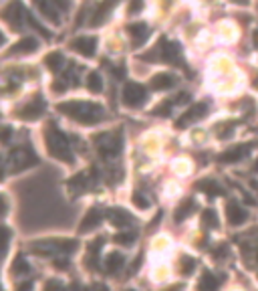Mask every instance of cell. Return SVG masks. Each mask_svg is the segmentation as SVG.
Segmentation results:
<instances>
[{"mask_svg":"<svg viewBox=\"0 0 258 291\" xmlns=\"http://www.w3.org/2000/svg\"><path fill=\"white\" fill-rule=\"evenodd\" d=\"M89 176H91V174H87V172L75 174L73 178L67 180V188H69L73 194H83L85 190H89V188L93 186V180H91Z\"/></svg>","mask_w":258,"mask_h":291,"instance_id":"16","label":"cell"},{"mask_svg":"<svg viewBox=\"0 0 258 291\" xmlns=\"http://www.w3.org/2000/svg\"><path fill=\"white\" fill-rule=\"evenodd\" d=\"M123 265H125V257L121 253H109L107 259H105V269L109 273H113V275L119 273L123 269Z\"/></svg>","mask_w":258,"mask_h":291,"instance_id":"26","label":"cell"},{"mask_svg":"<svg viewBox=\"0 0 258 291\" xmlns=\"http://www.w3.org/2000/svg\"><path fill=\"white\" fill-rule=\"evenodd\" d=\"M188 102H190V93H180V95H176L174 106H182V104H188Z\"/></svg>","mask_w":258,"mask_h":291,"instance_id":"41","label":"cell"},{"mask_svg":"<svg viewBox=\"0 0 258 291\" xmlns=\"http://www.w3.org/2000/svg\"><path fill=\"white\" fill-rule=\"evenodd\" d=\"M32 289V281H24L18 285V291H30Z\"/></svg>","mask_w":258,"mask_h":291,"instance_id":"47","label":"cell"},{"mask_svg":"<svg viewBox=\"0 0 258 291\" xmlns=\"http://www.w3.org/2000/svg\"><path fill=\"white\" fill-rule=\"evenodd\" d=\"M10 136H12V130H10L8 126H4V128H2V144H8Z\"/></svg>","mask_w":258,"mask_h":291,"instance_id":"44","label":"cell"},{"mask_svg":"<svg viewBox=\"0 0 258 291\" xmlns=\"http://www.w3.org/2000/svg\"><path fill=\"white\" fill-rule=\"evenodd\" d=\"M103 218H105V210H103L101 206H91V208L87 210V214L83 216L81 224H79V232H89V230H93L95 226L101 224Z\"/></svg>","mask_w":258,"mask_h":291,"instance_id":"13","label":"cell"},{"mask_svg":"<svg viewBox=\"0 0 258 291\" xmlns=\"http://www.w3.org/2000/svg\"><path fill=\"white\" fill-rule=\"evenodd\" d=\"M57 110L63 116L85 126H95L105 118V110L93 102H65V104H59Z\"/></svg>","mask_w":258,"mask_h":291,"instance_id":"1","label":"cell"},{"mask_svg":"<svg viewBox=\"0 0 258 291\" xmlns=\"http://www.w3.org/2000/svg\"><path fill=\"white\" fill-rule=\"evenodd\" d=\"M22 16H26V10H24L22 2H18V0H12V2L8 6H4V10H2V18L14 28L22 24Z\"/></svg>","mask_w":258,"mask_h":291,"instance_id":"12","label":"cell"},{"mask_svg":"<svg viewBox=\"0 0 258 291\" xmlns=\"http://www.w3.org/2000/svg\"><path fill=\"white\" fill-rule=\"evenodd\" d=\"M196 190L204 192L206 196H224V194H226L216 178H204V180L196 182Z\"/></svg>","mask_w":258,"mask_h":291,"instance_id":"17","label":"cell"},{"mask_svg":"<svg viewBox=\"0 0 258 291\" xmlns=\"http://www.w3.org/2000/svg\"><path fill=\"white\" fill-rule=\"evenodd\" d=\"M226 218L232 226H240L242 222L248 220V210L242 204H238L236 200H228L226 202Z\"/></svg>","mask_w":258,"mask_h":291,"instance_id":"14","label":"cell"},{"mask_svg":"<svg viewBox=\"0 0 258 291\" xmlns=\"http://www.w3.org/2000/svg\"><path fill=\"white\" fill-rule=\"evenodd\" d=\"M44 110H46L44 100H42L40 95H36V97H32V102L24 104V106L16 112V118H18V120H24V122H34V120H38V118L44 114Z\"/></svg>","mask_w":258,"mask_h":291,"instance_id":"9","label":"cell"},{"mask_svg":"<svg viewBox=\"0 0 258 291\" xmlns=\"http://www.w3.org/2000/svg\"><path fill=\"white\" fill-rule=\"evenodd\" d=\"M107 218H109V222H111L113 226H117V228H125V226H129V224L135 222V218H133L125 208H121V206L109 208V210H107Z\"/></svg>","mask_w":258,"mask_h":291,"instance_id":"15","label":"cell"},{"mask_svg":"<svg viewBox=\"0 0 258 291\" xmlns=\"http://www.w3.org/2000/svg\"><path fill=\"white\" fill-rule=\"evenodd\" d=\"M50 2H53L61 12H69L71 10V6H73V2L71 0H50Z\"/></svg>","mask_w":258,"mask_h":291,"instance_id":"38","label":"cell"},{"mask_svg":"<svg viewBox=\"0 0 258 291\" xmlns=\"http://www.w3.org/2000/svg\"><path fill=\"white\" fill-rule=\"evenodd\" d=\"M196 208H198V202H196L194 198H186V200L176 208V212H174V220H176V222H184L188 216L194 214Z\"/></svg>","mask_w":258,"mask_h":291,"instance_id":"23","label":"cell"},{"mask_svg":"<svg viewBox=\"0 0 258 291\" xmlns=\"http://www.w3.org/2000/svg\"><path fill=\"white\" fill-rule=\"evenodd\" d=\"M63 65H65V57H63L59 51H53V53H48V55L44 57V67H46L48 71H53V73L61 71Z\"/></svg>","mask_w":258,"mask_h":291,"instance_id":"25","label":"cell"},{"mask_svg":"<svg viewBox=\"0 0 258 291\" xmlns=\"http://www.w3.org/2000/svg\"><path fill=\"white\" fill-rule=\"evenodd\" d=\"M103 242H105V238H103V236L93 238V240L89 242V253H99V251H101V247H103Z\"/></svg>","mask_w":258,"mask_h":291,"instance_id":"39","label":"cell"},{"mask_svg":"<svg viewBox=\"0 0 258 291\" xmlns=\"http://www.w3.org/2000/svg\"><path fill=\"white\" fill-rule=\"evenodd\" d=\"M232 2H234V4H242V6H248L250 0H232Z\"/></svg>","mask_w":258,"mask_h":291,"instance_id":"50","label":"cell"},{"mask_svg":"<svg viewBox=\"0 0 258 291\" xmlns=\"http://www.w3.org/2000/svg\"><path fill=\"white\" fill-rule=\"evenodd\" d=\"M67 87H69V85H67L65 81H55V83H53V91H57V93L67 91Z\"/></svg>","mask_w":258,"mask_h":291,"instance_id":"42","label":"cell"},{"mask_svg":"<svg viewBox=\"0 0 258 291\" xmlns=\"http://www.w3.org/2000/svg\"><path fill=\"white\" fill-rule=\"evenodd\" d=\"M36 8L46 20H50L53 24H61V10L50 0H36Z\"/></svg>","mask_w":258,"mask_h":291,"instance_id":"18","label":"cell"},{"mask_svg":"<svg viewBox=\"0 0 258 291\" xmlns=\"http://www.w3.org/2000/svg\"><path fill=\"white\" fill-rule=\"evenodd\" d=\"M115 6V0H103L101 4H97V8H95V12L91 14L93 18H91V26H99V24H103L107 20V14H109V10Z\"/></svg>","mask_w":258,"mask_h":291,"instance_id":"21","label":"cell"},{"mask_svg":"<svg viewBox=\"0 0 258 291\" xmlns=\"http://www.w3.org/2000/svg\"><path fill=\"white\" fill-rule=\"evenodd\" d=\"M234 128H236V122H222V124H218V126H216V136H218V140H228V138H232Z\"/></svg>","mask_w":258,"mask_h":291,"instance_id":"30","label":"cell"},{"mask_svg":"<svg viewBox=\"0 0 258 291\" xmlns=\"http://www.w3.org/2000/svg\"><path fill=\"white\" fill-rule=\"evenodd\" d=\"M127 291H135V289H127Z\"/></svg>","mask_w":258,"mask_h":291,"instance_id":"56","label":"cell"},{"mask_svg":"<svg viewBox=\"0 0 258 291\" xmlns=\"http://www.w3.org/2000/svg\"><path fill=\"white\" fill-rule=\"evenodd\" d=\"M87 89L91 91V93H101L103 91V79H101V75L99 73H89L87 75Z\"/></svg>","mask_w":258,"mask_h":291,"instance_id":"31","label":"cell"},{"mask_svg":"<svg viewBox=\"0 0 258 291\" xmlns=\"http://www.w3.org/2000/svg\"><path fill=\"white\" fill-rule=\"evenodd\" d=\"M168 291H182V287H180V285H174V287H170Z\"/></svg>","mask_w":258,"mask_h":291,"instance_id":"51","label":"cell"},{"mask_svg":"<svg viewBox=\"0 0 258 291\" xmlns=\"http://www.w3.org/2000/svg\"><path fill=\"white\" fill-rule=\"evenodd\" d=\"M176 83H178V79H176L172 73H158V75L151 77L149 87L156 89V91H168V89L176 87Z\"/></svg>","mask_w":258,"mask_h":291,"instance_id":"20","label":"cell"},{"mask_svg":"<svg viewBox=\"0 0 258 291\" xmlns=\"http://www.w3.org/2000/svg\"><path fill=\"white\" fill-rule=\"evenodd\" d=\"M131 202H133V204H135L139 210H145V208H149V206H151V200L145 196L143 192H139V190H135V192H133Z\"/></svg>","mask_w":258,"mask_h":291,"instance_id":"33","label":"cell"},{"mask_svg":"<svg viewBox=\"0 0 258 291\" xmlns=\"http://www.w3.org/2000/svg\"><path fill=\"white\" fill-rule=\"evenodd\" d=\"M79 249L75 238H40L30 242V251L40 257H55V255H71Z\"/></svg>","mask_w":258,"mask_h":291,"instance_id":"3","label":"cell"},{"mask_svg":"<svg viewBox=\"0 0 258 291\" xmlns=\"http://www.w3.org/2000/svg\"><path fill=\"white\" fill-rule=\"evenodd\" d=\"M71 291H91V289L89 287H83L81 283H73L71 285Z\"/></svg>","mask_w":258,"mask_h":291,"instance_id":"48","label":"cell"},{"mask_svg":"<svg viewBox=\"0 0 258 291\" xmlns=\"http://www.w3.org/2000/svg\"><path fill=\"white\" fill-rule=\"evenodd\" d=\"M214 255H216V259H218V261H222L224 257H228V247H226V245H222L220 249H216V253H214Z\"/></svg>","mask_w":258,"mask_h":291,"instance_id":"43","label":"cell"},{"mask_svg":"<svg viewBox=\"0 0 258 291\" xmlns=\"http://www.w3.org/2000/svg\"><path fill=\"white\" fill-rule=\"evenodd\" d=\"M135 238H137V230H121V232H117L115 236H113V242H117V245H121V247H131L133 242H135Z\"/></svg>","mask_w":258,"mask_h":291,"instance_id":"28","label":"cell"},{"mask_svg":"<svg viewBox=\"0 0 258 291\" xmlns=\"http://www.w3.org/2000/svg\"><path fill=\"white\" fill-rule=\"evenodd\" d=\"M44 291H65V285L59 279H50V281H46Z\"/></svg>","mask_w":258,"mask_h":291,"instance_id":"37","label":"cell"},{"mask_svg":"<svg viewBox=\"0 0 258 291\" xmlns=\"http://www.w3.org/2000/svg\"><path fill=\"white\" fill-rule=\"evenodd\" d=\"M196 267H198V261H196L194 257H190V255H182V257H180V261H178V271H180L184 277L194 275Z\"/></svg>","mask_w":258,"mask_h":291,"instance_id":"27","label":"cell"},{"mask_svg":"<svg viewBox=\"0 0 258 291\" xmlns=\"http://www.w3.org/2000/svg\"><path fill=\"white\" fill-rule=\"evenodd\" d=\"M254 170H256V172H258V160H256V164H254Z\"/></svg>","mask_w":258,"mask_h":291,"instance_id":"54","label":"cell"},{"mask_svg":"<svg viewBox=\"0 0 258 291\" xmlns=\"http://www.w3.org/2000/svg\"><path fill=\"white\" fill-rule=\"evenodd\" d=\"M12 164V172H22L30 166H36L38 164V158L36 154L30 150V148H16L8 154V162H6V168Z\"/></svg>","mask_w":258,"mask_h":291,"instance_id":"7","label":"cell"},{"mask_svg":"<svg viewBox=\"0 0 258 291\" xmlns=\"http://www.w3.org/2000/svg\"><path fill=\"white\" fill-rule=\"evenodd\" d=\"M12 273H14V275H28V273H30V265L26 263V259H24L22 255H18V257L14 259V263H12Z\"/></svg>","mask_w":258,"mask_h":291,"instance_id":"32","label":"cell"},{"mask_svg":"<svg viewBox=\"0 0 258 291\" xmlns=\"http://www.w3.org/2000/svg\"><path fill=\"white\" fill-rule=\"evenodd\" d=\"M250 152H252V144H240V146H234V148L222 152L218 156V162L220 164H236L242 158H246Z\"/></svg>","mask_w":258,"mask_h":291,"instance_id":"10","label":"cell"},{"mask_svg":"<svg viewBox=\"0 0 258 291\" xmlns=\"http://www.w3.org/2000/svg\"><path fill=\"white\" fill-rule=\"evenodd\" d=\"M256 277H258V275H256Z\"/></svg>","mask_w":258,"mask_h":291,"instance_id":"57","label":"cell"},{"mask_svg":"<svg viewBox=\"0 0 258 291\" xmlns=\"http://www.w3.org/2000/svg\"><path fill=\"white\" fill-rule=\"evenodd\" d=\"M254 87H256V89H258V75H256V77H254Z\"/></svg>","mask_w":258,"mask_h":291,"instance_id":"53","label":"cell"},{"mask_svg":"<svg viewBox=\"0 0 258 291\" xmlns=\"http://www.w3.org/2000/svg\"><path fill=\"white\" fill-rule=\"evenodd\" d=\"M218 224H220V218H218L214 208H206L202 212V226L204 228H218Z\"/></svg>","mask_w":258,"mask_h":291,"instance_id":"29","label":"cell"},{"mask_svg":"<svg viewBox=\"0 0 258 291\" xmlns=\"http://www.w3.org/2000/svg\"><path fill=\"white\" fill-rule=\"evenodd\" d=\"M143 10V0H129V4H127V14L129 16H135Z\"/></svg>","mask_w":258,"mask_h":291,"instance_id":"35","label":"cell"},{"mask_svg":"<svg viewBox=\"0 0 258 291\" xmlns=\"http://www.w3.org/2000/svg\"><path fill=\"white\" fill-rule=\"evenodd\" d=\"M252 44L258 48V30H254V32H252Z\"/></svg>","mask_w":258,"mask_h":291,"instance_id":"49","label":"cell"},{"mask_svg":"<svg viewBox=\"0 0 258 291\" xmlns=\"http://www.w3.org/2000/svg\"><path fill=\"white\" fill-rule=\"evenodd\" d=\"M172 108H174V102H166V104H162V106H158L156 110H153V116H164V118H168L172 114Z\"/></svg>","mask_w":258,"mask_h":291,"instance_id":"36","label":"cell"},{"mask_svg":"<svg viewBox=\"0 0 258 291\" xmlns=\"http://www.w3.org/2000/svg\"><path fill=\"white\" fill-rule=\"evenodd\" d=\"M139 265H141V255H137V257H135V261L131 263V267H129V275H133V273L139 269Z\"/></svg>","mask_w":258,"mask_h":291,"instance_id":"45","label":"cell"},{"mask_svg":"<svg viewBox=\"0 0 258 291\" xmlns=\"http://www.w3.org/2000/svg\"><path fill=\"white\" fill-rule=\"evenodd\" d=\"M158 53H160V59L164 63H170V65H180V67H186L184 63V55H182V44L180 42H172L168 38H160L158 42Z\"/></svg>","mask_w":258,"mask_h":291,"instance_id":"6","label":"cell"},{"mask_svg":"<svg viewBox=\"0 0 258 291\" xmlns=\"http://www.w3.org/2000/svg\"><path fill=\"white\" fill-rule=\"evenodd\" d=\"M95 148L103 158H117L123 150V134L121 132H103L93 136Z\"/></svg>","mask_w":258,"mask_h":291,"instance_id":"4","label":"cell"},{"mask_svg":"<svg viewBox=\"0 0 258 291\" xmlns=\"http://www.w3.org/2000/svg\"><path fill=\"white\" fill-rule=\"evenodd\" d=\"M254 257H256V261H258V249H256V255H254Z\"/></svg>","mask_w":258,"mask_h":291,"instance_id":"55","label":"cell"},{"mask_svg":"<svg viewBox=\"0 0 258 291\" xmlns=\"http://www.w3.org/2000/svg\"><path fill=\"white\" fill-rule=\"evenodd\" d=\"M89 289H91V291H109V287H107L105 283H93Z\"/></svg>","mask_w":258,"mask_h":291,"instance_id":"46","label":"cell"},{"mask_svg":"<svg viewBox=\"0 0 258 291\" xmlns=\"http://www.w3.org/2000/svg\"><path fill=\"white\" fill-rule=\"evenodd\" d=\"M250 184H252L254 190H258V182H256V180H250Z\"/></svg>","mask_w":258,"mask_h":291,"instance_id":"52","label":"cell"},{"mask_svg":"<svg viewBox=\"0 0 258 291\" xmlns=\"http://www.w3.org/2000/svg\"><path fill=\"white\" fill-rule=\"evenodd\" d=\"M44 142H46V150L48 154L61 160V162H67V164H73L75 162V154H73V146H71V138L65 136L57 124L50 122L46 128H44Z\"/></svg>","mask_w":258,"mask_h":291,"instance_id":"2","label":"cell"},{"mask_svg":"<svg viewBox=\"0 0 258 291\" xmlns=\"http://www.w3.org/2000/svg\"><path fill=\"white\" fill-rule=\"evenodd\" d=\"M55 267H57V269H69L71 263H69V259H67L65 255H59V259H55Z\"/></svg>","mask_w":258,"mask_h":291,"instance_id":"40","label":"cell"},{"mask_svg":"<svg viewBox=\"0 0 258 291\" xmlns=\"http://www.w3.org/2000/svg\"><path fill=\"white\" fill-rule=\"evenodd\" d=\"M36 48H38V40L34 36H24L12 46V51L8 55H30V53L36 51Z\"/></svg>","mask_w":258,"mask_h":291,"instance_id":"22","label":"cell"},{"mask_svg":"<svg viewBox=\"0 0 258 291\" xmlns=\"http://www.w3.org/2000/svg\"><path fill=\"white\" fill-rule=\"evenodd\" d=\"M121 102L127 108H141L147 102V89L141 83L127 81L123 85V91H121Z\"/></svg>","mask_w":258,"mask_h":291,"instance_id":"5","label":"cell"},{"mask_svg":"<svg viewBox=\"0 0 258 291\" xmlns=\"http://www.w3.org/2000/svg\"><path fill=\"white\" fill-rule=\"evenodd\" d=\"M71 48L75 53L91 59L97 53V38L95 36H77L75 40H71Z\"/></svg>","mask_w":258,"mask_h":291,"instance_id":"11","label":"cell"},{"mask_svg":"<svg viewBox=\"0 0 258 291\" xmlns=\"http://www.w3.org/2000/svg\"><path fill=\"white\" fill-rule=\"evenodd\" d=\"M127 32H129V36H131L133 46H141V44L147 40V36H149V26H147L145 22H131V24L127 26Z\"/></svg>","mask_w":258,"mask_h":291,"instance_id":"19","label":"cell"},{"mask_svg":"<svg viewBox=\"0 0 258 291\" xmlns=\"http://www.w3.org/2000/svg\"><path fill=\"white\" fill-rule=\"evenodd\" d=\"M26 20H28V24H30V26H32L34 30H38V32H40V34H42L44 38H50V36H53V34H50V32H48V30H46V28H44V26H42V24H40L38 20H34V18L30 16V14H26Z\"/></svg>","mask_w":258,"mask_h":291,"instance_id":"34","label":"cell"},{"mask_svg":"<svg viewBox=\"0 0 258 291\" xmlns=\"http://www.w3.org/2000/svg\"><path fill=\"white\" fill-rule=\"evenodd\" d=\"M206 114H208V104H204V102L194 104V106H190V108H188V110L178 118L176 128H188V126H192V124L204 120Z\"/></svg>","mask_w":258,"mask_h":291,"instance_id":"8","label":"cell"},{"mask_svg":"<svg viewBox=\"0 0 258 291\" xmlns=\"http://www.w3.org/2000/svg\"><path fill=\"white\" fill-rule=\"evenodd\" d=\"M220 279L212 271H204V275L198 281V291H218Z\"/></svg>","mask_w":258,"mask_h":291,"instance_id":"24","label":"cell"}]
</instances>
